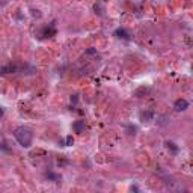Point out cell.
<instances>
[{
  "label": "cell",
  "mask_w": 193,
  "mask_h": 193,
  "mask_svg": "<svg viewBox=\"0 0 193 193\" xmlns=\"http://www.w3.org/2000/svg\"><path fill=\"white\" fill-rule=\"evenodd\" d=\"M47 178L51 180V181H54V183H59V181L62 180L60 175H56V174H53V172H48V174H47Z\"/></svg>",
  "instance_id": "obj_10"
},
{
  "label": "cell",
  "mask_w": 193,
  "mask_h": 193,
  "mask_svg": "<svg viewBox=\"0 0 193 193\" xmlns=\"http://www.w3.org/2000/svg\"><path fill=\"white\" fill-rule=\"evenodd\" d=\"M165 145H166V148H168V150H170V151L174 152V154H176V152H178V146H176V145H175L174 142L168 140V142L165 143Z\"/></svg>",
  "instance_id": "obj_8"
},
{
  "label": "cell",
  "mask_w": 193,
  "mask_h": 193,
  "mask_svg": "<svg viewBox=\"0 0 193 193\" xmlns=\"http://www.w3.org/2000/svg\"><path fill=\"white\" fill-rule=\"evenodd\" d=\"M71 103H73V104H77V103H79V95H73V97H71Z\"/></svg>",
  "instance_id": "obj_12"
},
{
  "label": "cell",
  "mask_w": 193,
  "mask_h": 193,
  "mask_svg": "<svg viewBox=\"0 0 193 193\" xmlns=\"http://www.w3.org/2000/svg\"><path fill=\"white\" fill-rule=\"evenodd\" d=\"M17 68L15 65H12V63H9V65H5V67L2 68V74H8V73H14Z\"/></svg>",
  "instance_id": "obj_7"
},
{
  "label": "cell",
  "mask_w": 193,
  "mask_h": 193,
  "mask_svg": "<svg viewBox=\"0 0 193 193\" xmlns=\"http://www.w3.org/2000/svg\"><path fill=\"white\" fill-rule=\"evenodd\" d=\"M56 35V29H54V26L50 24V27H45L44 30H42V36L44 38H51V36H54Z\"/></svg>",
  "instance_id": "obj_6"
},
{
  "label": "cell",
  "mask_w": 193,
  "mask_h": 193,
  "mask_svg": "<svg viewBox=\"0 0 193 193\" xmlns=\"http://www.w3.org/2000/svg\"><path fill=\"white\" fill-rule=\"evenodd\" d=\"M14 136H15L17 142L20 143L23 148H30L32 140H33V133H32L29 128H26V127H18V128H15V131H14Z\"/></svg>",
  "instance_id": "obj_1"
},
{
  "label": "cell",
  "mask_w": 193,
  "mask_h": 193,
  "mask_svg": "<svg viewBox=\"0 0 193 193\" xmlns=\"http://www.w3.org/2000/svg\"><path fill=\"white\" fill-rule=\"evenodd\" d=\"M174 107H175L176 112H184V110L189 107V103H187L184 98H180V100H176V101H175Z\"/></svg>",
  "instance_id": "obj_2"
},
{
  "label": "cell",
  "mask_w": 193,
  "mask_h": 193,
  "mask_svg": "<svg viewBox=\"0 0 193 193\" xmlns=\"http://www.w3.org/2000/svg\"><path fill=\"white\" fill-rule=\"evenodd\" d=\"M115 36H118L119 39H124V41H128V39H130V33L127 32L125 29H116Z\"/></svg>",
  "instance_id": "obj_4"
},
{
  "label": "cell",
  "mask_w": 193,
  "mask_h": 193,
  "mask_svg": "<svg viewBox=\"0 0 193 193\" xmlns=\"http://www.w3.org/2000/svg\"><path fill=\"white\" fill-rule=\"evenodd\" d=\"M73 143H74L73 136H67V137H65V140H63V142H60V145H62V146H71Z\"/></svg>",
  "instance_id": "obj_9"
},
{
  "label": "cell",
  "mask_w": 193,
  "mask_h": 193,
  "mask_svg": "<svg viewBox=\"0 0 193 193\" xmlns=\"http://www.w3.org/2000/svg\"><path fill=\"white\" fill-rule=\"evenodd\" d=\"M73 130H74L76 133H83V131H84V121H83V119H79V121H76V122L73 124Z\"/></svg>",
  "instance_id": "obj_5"
},
{
  "label": "cell",
  "mask_w": 193,
  "mask_h": 193,
  "mask_svg": "<svg viewBox=\"0 0 193 193\" xmlns=\"http://www.w3.org/2000/svg\"><path fill=\"white\" fill-rule=\"evenodd\" d=\"M152 118H154V112L152 110H145L140 113V119H142V122H151Z\"/></svg>",
  "instance_id": "obj_3"
},
{
  "label": "cell",
  "mask_w": 193,
  "mask_h": 193,
  "mask_svg": "<svg viewBox=\"0 0 193 193\" xmlns=\"http://www.w3.org/2000/svg\"><path fill=\"white\" fill-rule=\"evenodd\" d=\"M95 11H98V14H103V2H98V3H95V6H94Z\"/></svg>",
  "instance_id": "obj_11"
}]
</instances>
